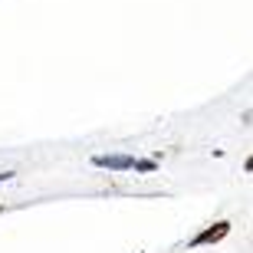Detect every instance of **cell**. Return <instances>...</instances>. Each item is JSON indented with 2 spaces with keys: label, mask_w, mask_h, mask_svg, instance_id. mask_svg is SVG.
Segmentation results:
<instances>
[{
  "label": "cell",
  "mask_w": 253,
  "mask_h": 253,
  "mask_svg": "<svg viewBox=\"0 0 253 253\" xmlns=\"http://www.w3.org/2000/svg\"><path fill=\"white\" fill-rule=\"evenodd\" d=\"M95 168H109V171H131L135 155H92Z\"/></svg>",
  "instance_id": "obj_2"
},
{
  "label": "cell",
  "mask_w": 253,
  "mask_h": 253,
  "mask_svg": "<svg viewBox=\"0 0 253 253\" xmlns=\"http://www.w3.org/2000/svg\"><path fill=\"white\" fill-rule=\"evenodd\" d=\"M131 171H138V174H155V171H158V161L155 158H135Z\"/></svg>",
  "instance_id": "obj_3"
},
{
  "label": "cell",
  "mask_w": 253,
  "mask_h": 253,
  "mask_svg": "<svg viewBox=\"0 0 253 253\" xmlns=\"http://www.w3.org/2000/svg\"><path fill=\"white\" fill-rule=\"evenodd\" d=\"M0 214H3V204H0Z\"/></svg>",
  "instance_id": "obj_5"
},
{
  "label": "cell",
  "mask_w": 253,
  "mask_h": 253,
  "mask_svg": "<svg viewBox=\"0 0 253 253\" xmlns=\"http://www.w3.org/2000/svg\"><path fill=\"white\" fill-rule=\"evenodd\" d=\"M230 220H217V224H211L207 230H201L197 237H191V247H211V244H220L227 234H230Z\"/></svg>",
  "instance_id": "obj_1"
},
{
  "label": "cell",
  "mask_w": 253,
  "mask_h": 253,
  "mask_svg": "<svg viewBox=\"0 0 253 253\" xmlns=\"http://www.w3.org/2000/svg\"><path fill=\"white\" fill-rule=\"evenodd\" d=\"M13 174H17V171H0V181H10Z\"/></svg>",
  "instance_id": "obj_4"
}]
</instances>
